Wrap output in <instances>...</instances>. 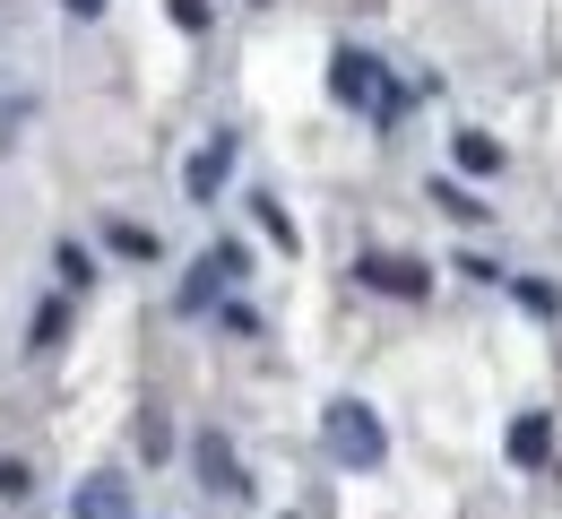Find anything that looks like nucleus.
Masks as SVG:
<instances>
[{
	"label": "nucleus",
	"instance_id": "nucleus-2",
	"mask_svg": "<svg viewBox=\"0 0 562 519\" xmlns=\"http://www.w3.org/2000/svg\"><path fill=\"white\" fill-rule=\"evenodd\" d=\"M329 87H338L347 104H398V95H390V78H381V61H363V53H338Z\"/></svg>",
	"mask_w": 562,
	"mask_h": 519
},
{
	"label": "nucleus",
	"instance_id": "nucleus-3",
	"mask_svg": "<svg viewBox=\"0 0 562 519\" xmlns=\"http://www.w3.org/2000/svg\"><path fill=\"white\" fill-rule=\"evenodd\" d=\"M546 450H554V425H546V416H519V425H510V459H519V467H546Z\"/></svg>",
	"mask_w": 562,
	"mask_h": 519
},
{
	"label": "nucleus",
	"instance_id": "nucleus-6",
	"mask_svg": "<svg viewBox=\"0 0 562 519\" xmlns=\"http://www.w3.org/2000/svg\"><path fill=\"white\" fill-rule=\"evenodd\" d=\"M78 519H131L122 485H113V476H104V485H87V494H78Z\"/></svg>",
	"mask_w": 562,
	"mask_h": 519
},
{
	"label": "nucleus",
	"instance_id": "nucleus-5",
	"mask_svg": "<svg viewBox=\"0 0 562 519\" xmlns=\"http://www.w3.org/2000/svg\"><path fill=\"white\" fill-rule=\"evenodd\" d=\"M225 165H234V139H209V148L191 156V191H200V200H209L216 182H225Z\"/></svg>",
	"mask_w": 562,
	"mask_h": 519
},
{
	"label": "nucleus",
	"instance_id": "nucleus-1",
	"mask_svg": "<svg viewBox=\"0 0 562 519\" xmlns=\"http://www.w3.org/2000/svg\"><path fill=\"white\" fill-rule=\"evenodd\" d=\"M329 450H338L347 467H372V459H381V425H372L355 398H338V407H329Z\"/></svg>",
	"mask_w": 562,
	"mask_h": 519
},
{
	"label": "nucleus",
	"instance_id": "nucleus-7",
	"mask_svg": "<svg viewBox=\"0 0 562 519\" xmlns=\"http://www.w3.org/2000/svg\"><path fill=\"white\" fill-rule=\"evenodd\" d=\"M459 165H476V173H493V165H502V148H493V139H476V131H459Z\"/></svg>",
	"mask_w": 562,
	"mask_h": 519
},
{
	"label": "nucleus",
	"instance_id": "nucleus-4",
	"mask_svg": "<svg viewBox=\"0 0 562 519\" xmlns=\"http://www.w3.org/2000/svg\"><path fill=\"white\" fill-rule=\"evenodd\" d=\"M363 286H390V295H424L416 260H363Z\"/></svg>",
	"mask_w": 562,
	"mask_h": 519
}]
</instances>
